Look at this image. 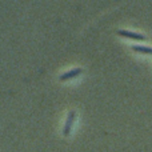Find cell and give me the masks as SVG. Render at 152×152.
I'll use <instances>...</instances> for the list:
<instances>
[{
    "label": "cell",
    "instance_id": "obj_1",
    "mask_svg": "<svg viewBox=\"0 0 152 152\" xmlns=\"http://www.w3.org/2000/svg\"><path fill=\"white\" fill-rule=\"evenodd\" d=\"M75 116H76L75 111H71V112H68V116H67V120H66V126H64V129H63V135H64V136H68L69 132H71L72 126H74Z\"/></svg>",
    "mask_w": 152,
    "mask_h": 152
},
{
    "label": "cell",
    "instance_id": "obj_2",
    "mask_svg": "<svg viewBox=\"0 0 152 152\" xmlns=\"http://www.w3.org/2000/svg\"><path fill=\"white\" fill-rule=\"evenodd\" d=\"M118 35H120V36H124V37H128V39H134V40H144L145 39V37L143 36L142 34H135V32L124 31V29H119Z\"/></svg>",
    "mask_w": 152,
    "mask_h": 152
},
{
    "label": "cell",
    "instance_id": "obj_3",
    "mask_svg": "<svg viewBox=\"0 0 152 152\" xmlns=\"http://www.w3.org/2000/svg\"><path fill=\"white\" fill-rule=\"evenodd\" d=\"M81 71H83L81 68H74V69H71V71L66 72V74L60 75V77H59V79H60L61 81H66V80H68V79L76 77L77 75H80V74H81Z\"/></svg>",
    "mask_w": 152,
    "mask_h": 152
},
{
    "label": "cell",
    "instance_id": "obj_4",
    "mask_svg": "<svg viewBox=\"0 0 152 152\" xmlns=\"http://www.w3.org/2000/svg\"><path fill=\"white\" fill-rule=\"evenodd\" d=\"M132 50L135 52H142V53H148V55H152V48L150 47H142V45H134Z\"/></svg>",
    "mask_w": 152,
    "mask_h": 152
}]
</instances>
